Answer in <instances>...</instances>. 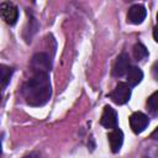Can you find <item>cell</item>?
I'll return each instance as SVG.
<instances>
[{
	"mask_svg": "<svg viewBox=\"0 0 158 158\" xmlns=\"http://www.w3.org/2000/svg\"><path fill=\"white\" fill-rule=\"evenodd\" d=\"M152 75H153V78L158 81V60L154 62V64L152 65Z\"/></svg>",
	"mask_w": 158,
	"mask_h": 158,
	"instance_id": "cell-14",
	"label": "cell"
},
{
	"mask_svg": "<svg viewBox=\"0 0 158 158\" xmlns=\"http://www.w3.org/2000/svg\"><path fill=\"white\" fill-rule=\"evenodd\" d=\"M107 138H109V143H110L111 151H112L114 153H117V152L121 149L122 143H123V133H122V131L116 127V128H114V130L109 133Z\"/></svg>",
	"mask_w": 158,
	"mask_h": 158,
	"instance_id": "cell-9",
	"label": "cell"
},
{
	"mask_svg": "<svg viewBox=\"0 0 158 158\" xmlns=\"http://www.w3.org/2000/svg\"><path fill=\"white\" fill-rule=\"evenodd\" d=\"M111 100L117 105L126 104L131 98V89L126 83H118L110 95Z\"/></svg>",
	"mask_w": 158,
	"mask_h": 158,
	"instance_id": "cell-2",
	"label": "cell"
},
{
	"mask_svg": "<svg viewBox=\"0 0 158 158\" xmlns=\"http://www.w3.org/2000/svg\"><path fill=\"white\" fill-rule=\"evenodd\" d=\"M133 57L137 60H143L144 58L148 57V51L144 47V44H142V43L138 42V43H136L133 46Z\"/></svg>",
	"mask_w": 158,
	"mask_h": 158,
	"instance_id": "cell-11",
	"label": "cell"
},
{
	"mask_svg": "<svg viewBox=\"0 0 158 158\" xmlns=\"http://www.w3.org/2000/svg\"><path fill=\"white\" fill-rule=\"evenodd\" d=\"M1 16L7 25H15L19 19V10L11 2H2L0 6Z\"/></svg>",
	"mask_w": 158,
	"mask_h": 158,
	"instance_id": "cell-5",
	"label": "cell"
},
{
	"mask_svg": "<svg viewBox=\"0 0 158 158\" xmlns=\"http://www.w3.org/2000/svg\"><path fill=\"white\" fill-rule=\"evenodd\" d=\"M100 122L105 128H112V130L116 128V126H117V114H116V111L111 106H105Z\"/></svg>",
	"mask_w": 158,
	"mask_h": 158,
	"instance_id": "cell-8",
	"label": "cell"
},
{
	"mask_svg": "<svg viewBox=\"0 0 158 158\" xmlns=\"http://www.w3.org/2000/svg\"><path fill=\"white\" fill-rule=\"evenodd\" d=\"M128 69H130V58L126 53H121L115 60V64L112 67V74L115 77H122L128 72Z\"/></svg>",
	"mask_w": 158,
	"mask_h": 158,
	"instance_id": "cell-7",
	"label": "cell"
},
{
	"mask_svg": "<svg viewBox=\"0 0 158 158\" xmlns=\"http://www.w3.org/2000/svg\"><path fill=\"white\" fill-rule=\"evenodd\" d=\"M31 67L36 73H47L51 68V62L47 54L44 53H37L32 57Z\"/></svg>",
	"mask_w": 158,
	"mask_h": 158,
	"instance_id": "cell-6",
	"label": "cell"
},
{
	"mask_svg": "<svg viewBox=\"0 0 158 158\" xmlns=\"http://www.w3.org/2000/svg\"><path fill=\"white\" fill-rule=\"evenodd\" d=\"M51 81L47 73H35L22 86V95L31 106H42L51 98Z\"/></svg>",
	"mask_w": 158,
	"mask_h": 158,
	"instance_id": "cell-1",
	"label": "cell"
},
{
	"mask_svg": "<svg viewBox=\"0 0 158 158\" xmlns=\"http://www.w3.org/2000/svg\"><path fill=\"white\" fill-rule=\"evenodd\" d=\"M147 107L151 111H158V91L153 93L147 100Z\"/></svg>",
	"mask_w": 158,
	"mask_h": 158,
	"instance_id": "cell-13",
	"label": "cell"
},
{
	"mask_svg": "<svg viewBox=\"0 0 158 158\" xmlns=\"http://www.w3.org/2000/svg\"><path fill=\"white\" fill-rule=\"evenodd\" d=\"M147 16V10L143 5L141 4H136L132 5L127 12V21L133 23V25H139L143 22V20Z\"/></svg>",
	"mask_w": 158,
	"mask_h": 158,
	"instance_id": "cell-4",
	"label": "cell"
},
{
	"mask_svg": "<svg viewBox=\"0 0 158 158\" xmlns=\"http://www.w3.org/2000/svg\"><path fill=\"white\" fill-rule=\"evenodd\" d=\"M148 123H149V120L143 112L137 111V112H133L130 116V126H131V128L135 133L143 132L147 128Z\"/></svg>",
	"mask_w": 158,
	"mask_h": 158,
	"instance_id": "cell-3",
	"label": "cell"
},
{
	"mask_svg": "<svg viewBox=\"0 0 158 158\" xmlns=\"http://www.w3.org/2000/svg\"><path fill=\"white\" fill-rule=\"evenodd\" d=\"M143 79V72L138 68V67H130L128 72H127V81L130 83V85L135 86L138 85Z\"/></svg>",
	"mask_w": 158,
	"mask_h": 158,
	"instance_id": "cell-10",
	"label": "cell"
},
{
	"mask_svg": "<svg viewBox=\"0 0 158 158\" xmlns=\"http://www.w3.org/2000/svg\"><path fill=\"white\" fill-rule=\"evenodd\" d=\"M151 138H153V139H158V127L152 132V135H151Z\"/></svg>",
	"mask_w": 158,
	"mask_h": 158,
	"instance_id": "cell-16",
	"label": "cell"
},
{
	"mask_svg": "<svg viewBox=\"0 0 158 158\" xmlns=\"http://www.w3.org/2000/svg\"><path fill=\"white\" fill-rule=\"evenodd\" d=\"M157 22H158V14H157Z\"/></svg>",
	"mask_w": 158,
	"mask_h": 158,
	"instance_id": "cell-17",
	"label": "cell"
},
{
	"mask_svg": "<svg viewBox=\"0 0 158 158\" xmlns=\"http://www.w3.org/2000/svg\"><path fill=\"white\" fill-rule=\"evenodd\" d=\"M153 37H154V41L158 43V26L153 28Z\"/></svg>",
	"mask_w": 158,
	"mask_h": 158,
	"instance_id": "cell-15",
	"label": "cell"
},
{
	"mask_svg": "<svg viewBox=\"0 0 158 158\" xmlns=\"http://www.w3.org/2000/svg\"><path fill=\"white\" fill-rule=\"evenodd\" d=\"M0 73H1V85H2V89H5L7 83L10 81L11 75H12V69L10 67L1 64L0 65Z\"/></svg>",
	"mask_w": 158,
	"mask_h": 158,
	"instance_id": "cell-12",
	"label": "cell"
}]
</instances>
